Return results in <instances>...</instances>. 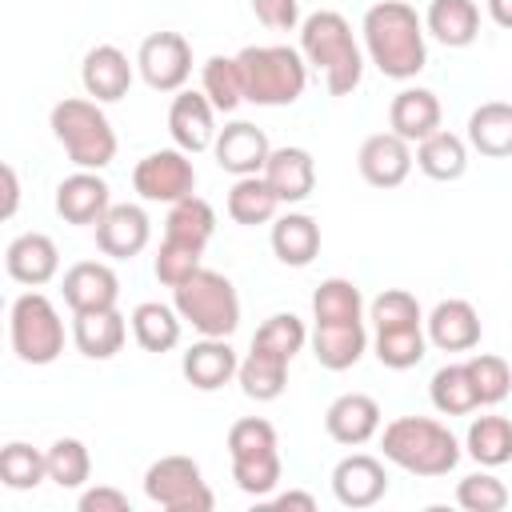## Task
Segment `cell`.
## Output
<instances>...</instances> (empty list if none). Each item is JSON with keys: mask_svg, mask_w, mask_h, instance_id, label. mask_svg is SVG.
I'll return each instance as SVG.
<instances>
[{"mask_svg": "<svg viewBox=\"0 0 512 512\" xmlns=\"http://www.w3.org/2000/svg\"><path fill=\"white\" fill-rule=\"evenodd\" d=\"M364 52L388 80H412L428 64L424 20L404 0H380L364 12Z\"/></svg>", "mask_w": 512, "mask_h": 512, "instance_id": "1", "label": "cell"}, {"mask_svg": "<svg viewBox=\"0 0 512 512\" xmlns=\"http://www.w3.org/2000/svg\"><path fill=\"white\" fill-rule=\"evenodd\" d=\"M300 56L308 60V68H316L324 76V88L332 96H348L364 76V52L352 36V24L332 8H320V12L304 16Z\"/></svg>", "mask_w": 512, "mask_h": 512, "instance_id": "2", "label": "cell"}, {"mask_svg": "<svg viewBox=\"0 0 512 512\" xmlns=\"http://www.w3.org/2000/svg\"><path fill=\"white\" fill-rule=\"evenodd\" d=\"M380 448H384L388 464H396L412 476H448L464 456V448L448 432V424H440L432 416H396L392 424H384Z\"/></svg>", "mask_w": 512, "mask_h": 512, "instance_id": "3", "label": "cell"}, {"mask_svg": "<svg viewBox=\"0 0 512 512\" xmlns=\"http://www.w3.org/2000/svg\"><path fill=\"white\" fill-rule=\"evenodd\" d=\"M244 76V100L260 108L296 104L308 84V60L288 44H248L236 52Z\"/></svg>", "mask_w": 512, "mask_h": 512, "instance_id": "4", "label": "cell"}, {"mask_svg": "<svg viewBox=\"0 0 512 512\" xmlns=\"http://www.w3.org/2000/svg\"><path fill=\"white\" fill-rule=\"evenodd\" d=\"M52 136L60 140V148L68 152V160L76 168H108L116 160V132L112 120L100 112L96 100H80V96H64L60 104H52Z\"/></svg>", "mask_w": 512, "mask_h": 512, "instance_id": "5", "label": "cell"}, {"mask_svg": "<svg viewBox=\"0 0 512 512\" xmlns=\"http://www.w3.org/2000/svg\"><path fill=\"white\" fill-rule=\"evenodd\" d=\"M172 308L200 336H232L240 328V296L224 272L196 268L184 284L172 288Z\"/></svg>", "mask_w": 512, "mask_h": 512, "instance_id": "6", "label": "cell"}, {"mask_svg": "<svg viewBox=\"0 0 512 512\" xmlns=\"http://www.w3.org/2000/svg\"><path fill=\"white\" fill-rule=\"evenodd\" d=\"M228 456H232V480L248 496H272L280 484V444L276 428L264 416H244L228 428Z\"/></svg>", "mask_w": 512, "mask_h": 512, "instance_id": "7", "label": "cell"}, {"mask_svg": "<svg viewBox=\"0 0 512 512\" xmlns=\"http://www.w3.org/2000/svg\"><path fill=\"white\" fill-rule=\"evenodd\" d=\"M12 352L24 364H52L64 352V320L44 292H20L8 312Z\"/></svg>", "mask_w": 512, "mask_h": 512, "instance_id": "8", "label": "cell"}, {"mask_svg": "<svg viewBox=\"0 0 512 512\" xmlns=\"http://www.w3.org/2000/svg\"><path fill=\"white\" fill-rule=\"evenodd\" d=\"M144 496L168 512H212L216 496L192 456H160L144 472Z\"/></svg>", "mask_w": 512, "mask_h": 512, "instance_id": "9", "label": "cell"}, {"mask_svg": "<svg viewBox=\"0 0 512 512\" xmlns=\"http://www.w3.org/2000/svg\"><path fill=\"white\" fill-rule=\"evenodd\" d=\"M132 188L148 204H176L196 192V168L184 148H160L132 168Z\"/></svg>", "mask_w": 512, "mask_h": 512, "instance_id": "10", "label": "cell"}, {"mask_svg": "<svg viewBox=\"0 0 512 512\" xmlns=\"http://www.w3.org/2000/svg\"><path fill=\"white\" fill-rule=\"evenodd\" d=\"M136 68L148 88L156 92H180L192 76V44L180 32H152L140 40Z\"/></svg>", "mask_w": 512, "mask_h": 512, "instance_id": "11", "label": "cell"}, {"mask_svg": "<svg viewBox=\"0 0 512 512\" xmlns=\"http://www.w3.org/2000/svg\"><path fill=\"white\" fill-rule=\"evenodd\" d=\"M108 208H112V188L92 168H76L72 176H64L56 184V212H60V220H68L76 228H88V224L96 228Z\"/></svg>", "mask_w": 512, "mask_h": 512, "instance_id": "12", "label": "cell"}, {"mask_svg": "<svg viewBox=\"0 0 512 512\" xmlns=\"http://www.w3.org/2000/svg\"><path fill=\"white\" fill-rule=\"evenodd\" d=\"M212 152H216V164L224 172H232V176H260L268 156H272V144H268L264 128H256L248 120H232V124H224L216 132Z\"/></svg>", "mask_w": 512, "mask_h": 512, "instance_id": "13", "label": "cell"}, {"mask_svg": "<svg viewBox=\"0 0 512 512\" xmlns=\"http://www.w3.org/2000/svg\"><path fill=\"white\" fill-rule=\"evenodd\" d=\"M168 132H172V144L184 148L188 156L204 152L216 144V108L204 92H176L172 108H168Z\"/></svg>", "mask_w": 512, "mask_h": 512, "instance_id": "14", "label": "cell"}, {"mask_svg": "<svg viewBox=\"0 0 512 512\" xmlns=\"http://www.w3.org/2000/svg\"><path fill=\"white\" fill-rule=\"evenodd\" d=\"M356 168L372 188H396L412 172V144L396 132H376L360 144Z\"/></svg>", "mask_w": 512, "mask_h": 512, "instance_id": "15", "label": "cell"}, {"mask_svg": "<svg viewBox=\"0 0 512 512\" xmlns=\"http://www.w3.org/2000/svg\"><path fill=\"white\" fill-rule=\"evenodd\" d=\"M152 240V220L140 204H112L104 220L96 224V248L112 260H132L148 248Z\"/></svg>", "mask_w": 512, "mask_h": 512, "instance_id": "16", "label": "cell"}, {"mask_svg": "<svg viewBox=\"0 0 512 512\" xmlns=\"http://www.w3.org/2000/svg\"><path fill=\"white\" fill-rule=\"evenodd\" d=\"M332 492L344 508H372L388 492V472L376 456L352 452L332 468Z\"/></svg>", "mask_w": 512, "mask_h": 512, "instance_id": "17", "label": "cell"}, {"mask_svg": "<svg viewBox=\"0 0 512 512\" xmlns=\"http://www.w3.org/2000/svg\"><path fill=\"white\" fill-rule=\"evenodd\" d=\"M132 64L116 44H96L80 64V84L96 104H116L132 88Z\"/></svg>", "mask_w": 512, "mask_h": 512, "instance_id": "18", "label": "cell"}, {"mask_svg": "<svg viewBox=\"0 0 512 512\" xmlns=\"http://www.w3.org/2000/svg\"><path fill=\"white\" fill-rule=\"evenodd\" d=\"M324 428L336 444L344 448H360L380 432V404L368 392H344L328 404L324 412Z\"/></svg>", "mask_w": 512, "mask_h": 512, "instance_id": "19", "label": "cell"}, {"mask_svg": "<svg viewBox=\"0 0 512 512\" xmlns=\"http://www.w3.org/2000/svg\"><path fill=\"white\" fill-rule=\"evenodd\" d=\"M4 268L16 284L40 288L60 272V248L52 236L44 232H20L8 248H4Z\"/></svg>", "mask_w": 512, "mask_h": 512, "instance_id": "20", "label": "cell"}, {"mask_svg": "<svg viewBox=\"0 0 512 512\" xmlns=\"http://www.w3.org/2000/svg\"><path fill=\"white\" fill-rule=\"evenodd\" d=\"M60 292H64V304L72 312H92V308H116L120 300V280L108 264L100 260H80L64 272L60 280Z\"/></svg>", "mask_w": 512, "mask_h": 512, "instance_id": "21", "label": "cell"}, {"mask_svg": "<svg viewBox=\"0 0 512 512\" xmlns=\"http://www.w3.org/2000/svg\"><path fill=\"white\" fill-rule=\"evenodd\" d=\"M180 372L196 392H216L240 372V360H236V348L228 344V336H204L200 344H192L184 352Z\"/></svg>", "mask_w": 512, "mask_h": 512, "instance_id": "22", "label": "cell"}, {"mask_svg": "<svg viewBox=\"0 0 512 512\" xmlns=\"http://www.w3.org/2000/svg\"><path fill=\"white\" fill-rule=\"evenodd\" d=\"M260 176L280 196V204H300L316 188V160H312L308 148L284 144V148H272V156H268V164H264Z\"/></svg>", "mask_w": 512, "mask_h": 512, "instance_id": "23", "label": "cell"}, {"mask_svg": "<svg viewBox=\"0 0 512 512\" xmlns=\"http://www.w3.org/2000/svg\"><path fill=\"white\" fill-rule=\"evenodd\" d=\"M428 328V344H436L440 352H468V348H476L480 344V312L468 304V300H460V296H452V300H440L432 312H428V320H424Z\"/></svg>", "mask_w": 512, "mask_h": 512, "instance_id": "24", "label": "cell"}, {"mask_svg": "<svg viewBox=\"0 0 512 512\" xmlns=\"http://www.w3.org/2000/svg\"><path fill=\"white\" fill-rule=\"evenodd\" d=\"M72 340L88 360H112L128 340V320L116 308L72 312Z\"/></svg>", "mask_w": 512, "mask_h": 512, "instance_id": "25", "label": "cell"}, {"mask_svg": "<svg viewBox=\"0 0 512 512\" xmlns=\"http://www.w3.org/2000/svg\"><path fill=\"white\" fill-rule=\"evenodd\" d=\"M440 116H444L440 112V100L428 88H400L392 96V104H388V124L408 144H420L424 136L440 132Z\"/></svg>", "mask_w": 512, "mask_h": 512, "instance_id": "26", "label": "cell"}, {"mask_svg": "<svg viewBox=\"0 0 512 512\" xmlns=\"http://www.w3.org/2000/svg\"><path fill=\"white\" fill-rule=\"evenodd\" d=\"M272 252L288 268H308L320 252V224L308 212H284L272 220Z\"/></svg>", "mask_w": 512, "mask_h": 512, "instance_id": "27", "label": "cell"}, {"mask_svg": "<svg viewBox=\"0 0 512 512\" xmlns=\"http://www.w3.org/2000/svg\"><path fill=\"white\" fill-rule=\"evenodd\" d=\"M364 348H368L364 320H356V324H316V332H312V356L328 372L352 368L364 356Z\"/></svg>", "mask_w": 512, "mask_h": 512, "instance_id": "28", "label": "cell"}, {"mask_svg": "<svg viewBox=\"0 0 512 512\" xmlns=\"http://www.w3.org/2000/svg\"><path fill=\"white\" fill-rule=\"evenodd\" d=\"M424 28L444 48H468L480 36V8L476 0H432L424 12Z\"/></svg>", "mask_w": 512, "mask_h": 512, "instance_id": "29", "label": "cell"}, {"mask_svg": "<svg viewBox=\"0 0 512 512\" xmlns=\"http://www.w3.org/2000/svg\"><path fill=\"white\" fill-rule=\"evenodd\" d=\"M468 148H476L488 160L512 156V104L488 100L468 116Z\"/></svg>", "mask_w": 512, "mask_h": 512, "instance_id": "30", "label": "cell"}, {"mask_svg": "<svg viewBox=\"0 0 512 512\" xmlns=\"http://www.w3.org/2000/svg\"><path fill=\"white\" fill-rule=\"evenodd\" d=\"M288 364H292V360H284V356H276V352L252 344V352L240 360V372H236L240 392H244L248 400H256V404L276 400V396L288 388Z\"/></svg>", "mask_w": 512, "mask_h": 512, "instance_id": "31", "label": "cell"}, {"mask_svg": "<svg viewBox=\"0 0 512 512\" xmlns=\"http://www.w3.org/2000/svg\"><path fill=\"white\" fill-rule=\"evenodd\" d=\"M416 168L432 180H460L468 172V140L456 132H432L416 144Z\"/></svg>", "mask_w": 512, "mask_h": 512, "instance_id": "32", "label": "cell"}, {"mask_svg": "<svg viewBox=\"0 0 512 512\" xmlns=\"http://www.w3.org/2000/svg\"><path fill=\"white\" fill-rule=\"evenodd\" d=\"M180 312L160 304V300H144L132 308V336L144 352H172L180 344Z\"/></svg>", "mask_w": 512, "mask_h": 512, "instance_id": "33", "label": "cell"}, {"mask_svg": "<svg viewBox=\"0 0 512 512\" xmlns=\"http://www.w3.org/2000/svg\"><path fill=\"white\" fill-rule=\"evenodd\" d=\"M280 212V196L268 188L264 176H236V184L228 188V216L244 228L256 224H272Z\"/></svg>", "mask_w": 512, "mask_h": 512, "instance_id": "34", "label": "cell"}, {"mask_svg": "<svg viewBox=\"0 0 512 512\" xmlns=\"http://www.w3.org/2000/svg\"><path fill=\"white\" fill-rule=\"evenodd\" d=\"M312 320L316 324H356V320H364L360 288L352 280H344V276L320 280V288L312 292Z\"/></svg>", "mask_w": 512, "mask_h": 512, "instance_id": "35", "label": "cell"}, {"mask_svg": "<svg viewBox=\"0 0 512 512\" xmlns=\"http://www.w3.org/2000/svg\"><path fill=\"white\" fill-rule=\"evenodd\" d=\"M464 452L480 468H500L512 460V420L504 416H476L464 436Z\"/></svg>", "mask_w": 512, "mask_h": 512, "instance_id": "36", "label": "cell"}, {"mask_svg": "<svg viewBox=\"0 0 512 512\" xmlns=\"http://www.w3.org/2000/svg\"><path fill=\"white\" fill-rule=\"evenodd\" d=\"M216 232V212L204 196H184L176 204H168V220H164V236L168 240H180V244H192V248H204Z\"/></svg>", "mask_w": 512, "mask_h": 512, "instance_id": "37", "label": "cell"}, {"mask_svg": "<svg viewBox=\"0 0 512 512\" xmlns=\"http://www.w3.org/2000/svg\"><path fill=\"white\" fill-rule=\"evenodd\" d=\"M200 92L212 100L216 112H236L244 104V76L236 56H208L200 68Z\"/></svg>", "mask_w": 512, "mask_h": 512, "instance_id": "38", "label": "cell"}, {"mask_svg": "<svg viewBox=\"0 0 512 512\" xmlns=\"http://www.w3.org/2000/svg\"><path fill=\"white\" fill-rule=\"evenodd\" d=\"M428 396H432V408L444 412V416H468L476 404V392H472V376H468V364H444L432 372V384H428Z\"/></svg>", "mask_w": 512, "mask_h": 512, "instance_id": "39", "label": "cell"}, {"mask_svg": "<svg viewBox=\"0 0 512 512\" xmlns=\"http://www.w3.org/2000/svg\"><path fill=\"white\" fill-rule=\"evenodd\" d=\"M0 480L12 492H32L40 480H48V456L24 440H12L0 448Z\"/></svg>", "mask_w": 512, "mask_h": 512, "instance_id": "40", "label": "cell"}, {"mask_svg": "<svg viewBox=\"0 0 512 512\" xmlns=\"http://www.w3.org/2000/svg\"><path fill=\"white\" fill-rule=\"evenodd\" d=\"M376 360L384 364V368H392V372H404V368H416L420 360H424V352H428V332L420 328V324H412V328H384V332H376Z\"/></svg>", "mask_w": 512, "mask_h": 512, "instance_id": "41", "label": "cell"}, {"mask_svg": "<svg viewBox=\"0 0 512 512\" xmlns=\"http://www.w3.org/2000/svg\"><path fill=\"white\" fill-rule=\"evenodd\" d=\"M464 364H468L472 392H476V404H480V408H492V404H500V400L512 392V368H508L504 356L476 352V356H468Z\"/></svg>", "mask_w": 512, "mask_h": 512, "instance_id": "42", "label": "cell"}, {"mask_svg": "<svg viewBox=\"0 0 512 512\" xmlns=\"http://www.w3.org/2000/svg\"><path fill=\"white\" fill-rule=\"evenodd\" d=\"M48 480L56 488H84L92 476V456L76 436H60L48 452Z\"/></svg>", "mask_w": 512, "mask_h": 512, "instance_id": "43", "label": "cell"}, {"mask_svg": "<svg viewBox=\"0 0 512 512\" xmlns=\"http://www.w3.org/2000/svg\"><path fill=\"white\" fill-rule=\"evenodd\" d=\"M304 340H308V332H304V320H300L296 312H276V316H268V320L256 328V336H252L256 348H268V352H276V356H284V360H292V356L304 348Z\"/></svg>", "mask_w": 512, "mask_h": 512, "instance_id": "44", "label": "cell"}, {"mask_svg": "<svg viewBox=\"0 0 512 512\" xmlns=\"http://www.w3.org/2000/svg\"><path fill=\"white\" fill-rule=\"evenodd\" d=\"M368 320L376 324V332H384V328H412V324H424L416 296L404 292V288H384V292L368 304Z\"/></svg>", "mask_w": 512, "mask_h": 512, "instance_id": "45", "label": "cell"}, {"mask_svg": "<svg viewBox=\"0 0 512 512\" xmlns=\"http://www.w3.org/2000/svg\"><path fill=\"white\" fill-rule=\"evenodd\" d=\"M200 256H204V248H192V244H180V240H168V236H164L156 260H152V272H156L160 284L176 288V284H184L196 268H204Z\"/></svg>", "mask_w": 512, "mask_h": 512, "instance_id": "46", "label": "cell"}, {"mask_svg": "<svg viewBox=\"0 0 512 512\" xmlns=\"http://www.w3.org/2000/svg\"><path fill=\"white\" fill-rule=\"evenodd\" d=\"M456 504L468 512H500L508 508V488L492 472H472L456 484Z\"/></svg>", "mask_w": 512, "mask_h": 512, "instance_id": "47", "label": "cell"}, {"mask_svg": "<svg viewBox=\"0 0 512 512\" xmlns=\"http://www.w3.org/2000/svg\"><path fill=\"white\" fill-rule=\"evenodd\" d=\"M252 12L272 32H292V28L304 24L300 20V0H252Z\"/></svg>", "mask_w": 512, "mask_h": 512, "instance_id": "48", "label": "cell"}, {"mask_svg": "<svg viewBox=\"0 0 512 512\" xmlns=\"http://www.w3.org/2000/svg\"><path fill=\"white\" fill-rule=\"evenodd\" d=\"M76 504H80V512H128V496L120 488H108V484L84 488Z\"/></svg>", "mask_w": 512, "mask_h": 512, "instance_id": "49", "label": "cell"}, {"mask_svg": "<svg viewBox=\"0 0 512 512\" xmlns=\"http://www.w3.org/2000/svg\"><path fill=\"white\" fill-rule=\"evenodd\" d=\"M0 176H4V208H0V216L12 220L16 216V204H20V180H16V168L12 164H4Z\"/></svg>", "mask_w": 512, "mask_h": 512, "instance_id": "50", "label": "cell"}, {"mask_svg": "<svg viewBox=\"0 0 512 512\" xmlns=\"http://www.w3.org/2000/svg\"><path fill=\"white\" fill-rule=\"evenodd\" d=\"M276 508H304V512H312L316 500H312L308 492H280V496H276Z\"/></svg>", "mask_w": 512, "mask_h": 512, "instance_id": "51", "label": "cell"}, {"mask_svg": "<svg viewBox=\"0 0 512 512\" xmlns=\"http://www.w3.org/2000/svg\"><path fill=\"white\" fill-rule=\"evenodd\" d=\"M488 16H492V24L512 32V0H488Z\"/></svg>", "mask_w": 512, "mask_h": 512, "instance_id": "52", "label": "cell"}]
</instances>
